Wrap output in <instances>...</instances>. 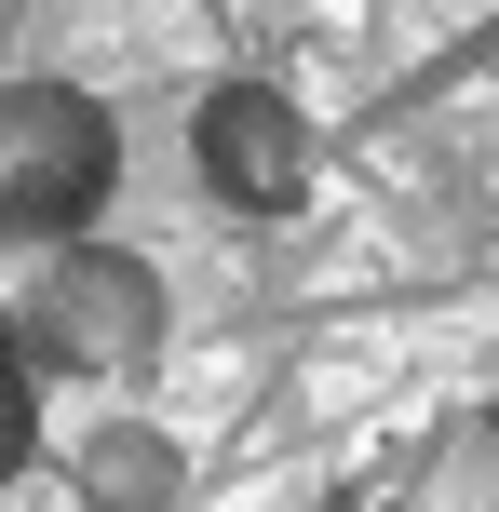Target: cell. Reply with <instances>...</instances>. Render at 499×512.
Returning <instances> with one entry per match:
<instances>
[{
	"label": "cell",
	"mask_w": 499,
	"mask_h": 512,
	"mask_svg": "<svg viewBox=\"0 0 499 512\" xmlns=\"http://www.w3.org/2000/svg\"><path fill=\"white\" fill-rule=\"evenodd\" d=\"M27 378H81V391H135L162 364V270L135 243H54L27 256V283L0 297Z\"/></svg>",
	"instance_id": "1"
},
{
	"label": "cell",
	"mask_w": 499,
	"mask_h": 512,
	"mask_svg": "<svg viewBox=\"0 0 499 512\" xmlns=\"http://www.w3.org/2000/svg\"><path fill=\"white\" fill-rule=\"evenodd\" d=\"M108 189H122V122L81 81H0V256L95 243Z\"/></svg>",
	"instance_id": "2"
},
{
	"label": "cell",
	"mask_w": 499,
	"mask_h": 512,
	"mask_svg": "<svg viewBox=\"0 0 499 512\" xmlns=\"http://www.w3.org/2000/svg\"><path fill=\"white\" fill-rule=\"evenodd\" d=\"M189 176H203V203H230V216H297L324 189L311 108H297L284 81H216V95L189 108Z\"/></svg>",
	"instance_id": "3"
},
{
	"label": "cell",
	"mask_w": 499,
	"mask_h": 512,
	"mask_svg": "<svg viewBox=\"0 0 499 512\" xmlns=\"http://www.w3.org/2000/svg\"><path fill=\"white\" fill-rule=\"evenodd\" d=\"M41 459V378H27V351H14V324H0V486Z\"/></svg>",
	"instance_id": "4"
},
{
	"label": "cell",
	"mask_w": 499,
	"mask_h": 512,
	"mask_svg": "<svg viewBox=\"0 0 499 512\" xmlns=\"http://www.w3.org/2000/svg\"><path fill=\"white\" fill-rule=\"evenodd\" d=\"M108 486H122V499H176V459L122 432V445H95V499H108Z\"/></svg>",
	"instance_id": "5"
}]
</instances>
